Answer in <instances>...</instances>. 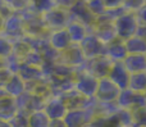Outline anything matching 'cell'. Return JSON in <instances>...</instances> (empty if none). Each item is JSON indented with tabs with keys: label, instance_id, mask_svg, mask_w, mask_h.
<instances>
[{
	"label": "cell",
	"instance_id": "obj_1",
	"mask_svg": "<svg viewBox=\"0 0 146 127\" xmlns=\"http://www.w3.org/2000/svg\"><path fill=\"white\" fill-rule=\"evenodd\" d=\"M113 27L115 32V37L121 41H126L127 39L136 35L139 22L135 13L124 12L119 17L113 21Z\"/></svg>",
	"mask_w": 146,
	"mask_h": 127
},
{
	"label": "cell",
	"instance_id": "obj_2",
	"mask_svg": "<svg viewBox=\"0 0 146 127\" xmlns=\"http://www.w3.org/2000/svg\"><path fill=\"white\" fill-rule=\"evenodd\" d=\"M96 116V100L91 105L82 109H72L68 110L63 122L66 127H87Z\"/></svg>",
	"mask_w": 146,
	"mask_h": 127
},
{
	"label": "cell",
	"instance_id": "obj_3",
	"mask_svg": "<svg viewBox=\"0 0 146 127\" xmlns=\"http://www.w3.org/2000/svg\"><path fill=\"white\" fill-rule=\"evenodd\" d=\"M99 80L91 76L83 69H77L73 76V85H74V90L81 94L82 96L87 98V99H94L98 90Z\"/></svg>",
	"mask_w": 146,
	"mask_h": 127
},
{
	"label": "cell",
	"instance_id": "obj_4",
	"mask_svg": "<svg viewBox=\"0 0 146 127\" xmlns=\"http://www.w3.org/2000/svg\"><path fill=\"white\" fill-rule=\"evenodd\" d=\"M41 18H42V23L48 32L56 31V30H63L68 25L69 21H71L69 19L68 10L59 7L58 4H56V7L54 9L49 10L48 13L41 15Z\"/></svg>",
	"mask_w": 146,
	"mask_h": 127
},
{
	"label": "cell",
	"instance_id": "obj_5",
	"mask_svg": "<svg viewBox=\"0 0 146 127\" xmlns=\"http://www.w3.org/2000/svg\"><path fill=\"white\" fill-rule=\"evenodd\" d=\"M90 32L95 35L104 45H108L117 39L113 27V21L109 17H106L105 14L95 18L94 25L90 27Z\"/></svg>",
	"mask_w": 146,
	"mask_h": 127
},
{
	"label": "cell",
	"instance_id": "obj_6",
	"mask_svg": "<svg viewBox=\"0 0 146 127\" xmlns=\"http://www.w3.org/2000/svg\"><path fill=\"white\" fill-rule=\"evenodd\" d=\"M1 36L13 43L19 39L25 37V30H23V19L19 13H10L8 17L4 18L3 23Z\"/></svg>",
	"mask_w": 146,
	"mask_h": 127
},
{
	"label": "cell",
	"instance_id": "obj_7",
	"mask_svg": "<svg viewBox=\"0 0 146 127\" xmlns=\"http://www.w3.org/2000/svg\"><path fill=\"white\" fill-rule=\"evenodd\" d=\"M114 104H115L117 109L119 110H132L133 108H146L145 94H135L129 89L121 90Z\"/></svg>",
	"mask_w": 146,
	"mask_h": 127
},
{
	"label": "cell",
	"instance_id": "obj_8",
	"mask_svg": "<svg viewBox=\"0 0 146 127\" xmlns=\"http://www.w3.org/2000/svg\"><path fill=\"white\" fill-rule=\"evenodd\" d=\"M69 19L74 21L77 23H81L85 27H87L90 30V27L95 22V17L88 12L87 7H86V0H72V4L69 5L68 9Z\"/></svg>",
	"mask_w": 146,
	"mask_h": 127
},
{
	"label": "cell",
	"instance_id": "obj_9",
	"mask_svg": "<svg viewBox=\"0 0 146 127\" xmlns=\"http://www.w3.org/2000/svg\"><path fill=\"white\" fill-rule=\"evenodd\" d=\"M78 46L82 51L85 61H90V59L105 55V45L91 32H88L85 36V39L78 44Z\"/></svg>",
	"mask_w": 146,
	"mask_h": 127
},
{
	"label": "cell",
	"instance_id": "obj_10",
	"mask_svg": "<svg viewBox=\"0 0 146 127\" xmlns=\"http://www.w3.org/2000/svg\"><path fill=\"white\" fill-rule=\"evenodd\" d=\"M121 90L108 78H100L98 84V90L94 99L99 103V104H114L119 95Z\"/></svg>",
	"mask_w": 146,
	"mask_h": 127
},
{
	"label": "cell",
	"instance_id": "obj_11",
	"mask_svg": "<svg viewBox=\"0 0 146 127\" xmlns=\"http://www.w3.org/2000/svg\"><path fill=\"white\" fill-rule=\"evenodd\" d=\"M111 64H113V62L110 59L106 58L105 55H101V57H98V58L86 61L80 69H83L87 73H90L91 76H94L95 78L100 80V78L108 77Z\"/></svg>",
	"mask_w": 146,
	"mask_h": 127
},
{
	"label": "cell",
	"instance_id": "obj_12",
	"mask_svg": "<svg viewBox=\"0 0 146 127\" xmlns=\"http://www.w3.org/2000/svg\"><path fill=\"white\" fill-rule=\"evenodd\" d=\"M85 58H83V54L81 51L80 46L72 44L69 48H67L64 51L59 53V58L56 63L64 64L67 67H71L73 69H80L81 67L85 63Z\"/></svg>",
	"mask_w": 146,
	"mask_h": 127
},
{
	"label": "cell",
	"instance_id": "obj_13",
	"mask_svg": "<svg viewBox=\"0 0 146 127\" xmlns=\"http://www.w3.org/2000/svg\"><path fill=\"white\" fill-rule=\"evenodd\" d=\"M42 110L46 116L49 117L50 121H56V120H63L66 117L67 112V107L64 105L63 100L59 96H50L49 99H46L44 102V107Z\"/></svg>",
	"mask_w": 146,
	"mask_h": 127
},
{
	"label": "cell",
	"instance_id": "obj_14",
	"mask_svg": "<svg viewBox=\"0 0 146 127\" xmlns=\"http://www.w3.org/2000/svg\"><path fill=\"white\" fill-rule=\"evenodd\" d=\"M59 98L63 100L64 105L67 107L68 110L82 109V108H86V107H88V105H91L94 103V100H95V99H87V98L82 96V95L78 94L74 89L66 92V94H63Z\"/></svg>",
	"mask_w": 146,
	"mask_h": 127
},
{
	"label": "cell",
	"instance_id": "obj_15",
	"mask_svg": "<svg viewBox=\"0 0 146 127\" xmlns=\"http://www.w3.org/2000/svg\"><path fill=\"white\" fill-rule=\"evenodd\" d=\"M108 78L118 87L119 90H124L128 86V80H129V73L126 71L123 67L122 62L118 63H113L110 67V71L108 73Z\"/></svg>",
	"mask_w": 146,
	"mask_h": 127
},
{
	"label": "cell",
	"instance_id": "obj_16",
	"mask_svg": "<svg viewBox=\"0 0 146 127\" xmlns=\"http://www.w3.org/2000/svg\"><path fill=\"white\" fill-rule=\"evenodd\" d=\"M122 64L129 74L146 72V55L144 54H127Z\"/></svg>",
	"mask_w": 146,
	"mask_h": 127
},
{
	"label": "cell",
	"instance_id": "obj_17",
	"mask_svg": "<svg viewBox=\"0 0 146 127\" xmlns=\"http://www.w3.org/2000/svg\"><path fill=\"white\" fill-rule=\"evenodd\" d=\"M48 43L54 50H56L58 53L64 51L67 48L72 45L69 36L67 33L66 28L63 30H56V31H51L48 35Z\"/></svg>",
	"mask_w": 146,
	"mask_h": 127
},
{
	"label": "cell",
	"instance_id": "obj_18",
	"mask_svg": "<svg viewBox=\"0 0 146 127\" xmlns=\"http://www.w3.org/2000/svg\"><path fill=\"white\" fill-rule=\"evenodd\" d=\"M4 90L9 98L17 99L26 92V84L17 73H13L10 78L4 85Z\"/></svg>",
	"mask_w": 146,
	"mask_h": 127
},
{
	"label": "cell",
	"instance_id": "obj_19",
	"mask_svg": "<svg viewBox=\"0 0 146 127\" xmlns=\"http://www.w3.org/2000/svg\"><path fill=\"white\" fill-rule=\"evenodd\" d=\"M127 55V51L124 49L123 41L115 39L114 41H111L110 44L105 45V57L109 58L113 63H118L122 62Z\"/></svg>",
	"mask_w": 146,
	"mask_h": 127
},
{
	"label": "cell",
	"instance_id": "obj_20",
	"mask_svg": "<svg viewBox=\"0 0 146 127\" xmlns=\"http://www.w3.org/2000/svg\"><path fill=\"white\" fill-rule=\"evenodd\" d=\"M17 74L25 81V84H32V82H37L44 80L40 67L26 66V64H22V63H21L19 68H18Z\"/></svg>",
	"mask_w": 146,
	"mask_h": 127
},
{
	"label": "cell",
	"instance_id": "obj_21",
	"mask_svg": "<svg viewBox=\"0 0 146 127\" xmlns=\"http://www.w3.org/2000/svg\"><path fill=\"white\" fill-rule=\"evenodd\" d=\"M66 31L69 36L71 43L76 44V45H78V44L85 39V36L90 32V30H88L87 27H85V26L81 25V23L74 22V21H69L68 25L66 26Z\"/></svg>",
	"mask_w": 146,
	"mask_h": 127
},
{
	"label": "cell",
	"instance_id": "obj_22",
	"mask_svg": "<svg viewBox=\"0 0 146 127\" xmlns=\"http://www.w3.org/2000/svg\"><path fill=\"white\" fill-rule=\"evenodd\" d=\"M18 112L15 100L13 98H4L0 100V121L4 122H9L13 117L15 116V113Z\"/></svg>",
	"mask_w": 146,
	"mask_h": 127
},
{
	"label": "cell",
	"instance_id": "obj_23",
	"mask_svg": "<svg viewBox=\"0 0 146 127\" xmlns=\"http://www.w3.org/2000/svg\"><path fill=\"white\" fill-rule=\"evenodd\" d=\"M123 45L127 54H144L146 55V39L144 37L135 35L123 41Z\"/></svg>",
	"mask_w": 146,
	"mask_h": 127
},
{
	"label": "cell",
	"instance_id": "obj_24",
	"mask_svg": "<svg viewBox=\"0 0 146 127\" xmlns=\"http://www.w3.org/2000/svg\"><path fill=\"white\" fill-rule=\"evenodd\" d=\"M127 89H129L131 91H133L135 94H145V90H146V72L129 74L128 86H127Z\"/></svg>",
	"mask_w": 146,
	"mask_h": 127
},
{
	"label": "cell",
	"instance_id": "obj_25",
	"mask_svg": "<svg viewBox=\"0 0 146 127\" xmlns=\"http://www.w3.org/2000/svg\"><path fill=\"white\" fill-rule=\"evenodd\" d=\"M56 7V0H38V1H30L27 9L35 14L42 15L48 13L49 10L54 9Z\"/></svg>",
	"mask_w": 146,
	"mask_h": 127
},
{
	"label": "cell",
	"instance_id": "obj_26",
	"mask_svg": "<svg viewBox=\"0 0 146 127\" xmlns=\"http://www.w3.org/2000/svg\"><path fill=\"white\" fill-rule=\"evenodd\" d=\"M28 127H49L50 120L44 110H35L28 114Z\"/></svg>",
	"mask_w": 146,
	"mask_h": 127
},
{
	"label": "cell",
	"instance_id": "obj_27",
	"mask_svg": "<svg viewBox=\"0 0 146 127\" xmlns=\"http://www.w3.org/2000/svg\"><path fill=\"white\" fill-rule=\"evenodd\" d=\"M86 7H87L88 12L95 18L101 17V15L105 13V8H104L103 0H86Z\"/></svg>",
	"mask_w": 146,
	"mask_h": 127
},
{
	"label": "cell",
	"instance_id": "obj_28",
	"mask_svg": "<svg viewBox=\"0 0 146 127\" xmlns=\"http://www.w3.org/2000/svg\"><path fill=\"white\" fill-rule=\"evenodd\" d=\"M27 0H4L5 7L12 13H22L28 8Z\"/></svg>",
	"mask_w": 146,
	"mask_h": 127
},
{
	"label": "cell",
	"instance_id": "obj_29",
	"mask_svg": "<svg viewBox=\"0 0 146 127\" xmlns=\"http://www.w3.org/2000/svg\"><path fill=\"white\" fill-rule=\"evenodd\" d=\"M22 64H26V66H32V67H41V64L44 63V59L37 51L31 50L30 53H27V55L22 59L21 62Z\"/></svg>",
	"mask_w": 146,
	"mask_h": 127
},
{
	"label": "cell",
	"instance_id": "obj_30",
	"mask_svg": "<svg viewBox=\"0 0 146 127\" xmlns=\"http://www.w3.org/2000/svg\"><path fill=\"white\" fill-rule=\"evenodd\" d=\"M28 113L18 110L15 116L9 121L10 127H28Z\"/></svg>",
	"mask_w": 146,
	"mask_h": 127
},
{
	"label": "cell",
	"instance_id": "obj_31",
	"mask_svg": "<svg viewBox=\"0 0 146 127\" xmlns=\"http://www.w3.org/2000/svg\"><path fill=\"white\" fill-rule=\"evenodd\" d=\"M12 55V43L0 35V61L4 62Z\"/></svg>",
	"mask_w": 146,
	"mask_h": 127
},
{
	"label": "cell",
	"instance_id": "obj_32",
	"mask_svg": "<svg viewBox=\"0 0 146 127\" xmlns=\"http://www.w3.org/2000/svg\"><path fill=\"white\" fill-rule=\"evenodd\" d=\"M146 4L145 0H140V1H135V0H124L122 1V7H123L124 12L129 13H136L141 7Z\"/></svg>",
	"mask_w": 146,
	"mask_h": 127
},
{
	"label": "cell",
	"instance_id": "obj_33",
	"mask_svg": "<svg viewBox=\"0 0 146 127\" xmlns=\"http://www.w3.org/2000/svg\"><path fill=\"white\" fill-rule=\"evenodd\" d=\"M12 74L13 73L7 68V67L3 66L1 68H0V87H4V85L7 84V81L10 78Z\"/></svg>",
	"mask_w": 146,
	"mask_h": 127
},
{
	"label": "cell",
	"instance_id": "obj_34",
	"mask_svg": "<svg viewBox=\"0 0 146 127\" xmlns=\"http://www.w3.org/2000/svg\"><path fill=\"white\" fill-rule=\"evenodd\" d=\"M105 10H113L122 7V0H103Z\"/></svg>",
	"mask_w": 146,
	"mask_h": 127
},
{
	"label": "cell",
	"instance_id": "obj_35",
	"mask_svg": "<svg viewBox=\"0 0 146 127\" xmlns=\"http://www.w3.org/2000/svg\"><path fill=\"white\" fill-rule=\"evenodd\" d=\"M49 127H66L63 120H56V121H50V125Z\"/></svg>",
	"mask_w": 146,
	"mask_h": 127
},
{
	"label": "cell",
	"instance_id": "obj_36",
	"mask_svg": "<svg viewBox=\"0 0 146 127\" xmlns=\"http://www.w3.org/2000/svg\"><path fill=\"white\" fill-rule=\"evenodd\" d=\"M7 96H8V95H7V92H5L4 87H0V100L4 99V98H7Z\"/></svg>",
	"mask_w": 146,
	"mask_h": 127
},
{
	"label": "cell",
	"instance_id": "obj_37",
	"mask_svg": "<svg viewBox=\"0 0 146 127\" xmlns=\"http://www.w3.org/2000/svg\"><path fill=\"white\" fill-rule=\"evenodd\" d=\"M0 127H10L9 122H4V121H0Z\"/></svg>",
	"mask_w": 146,
	"mask_h": 127
},
{
	"label": "cell",
	"instance_id": "obj_38",
	"mask_svg": "<svg viewBox=\"0 0 146 127\" xmlns=\"http://www.w3.org/2000/svg\"><path fill=\"white\" fill-rule=\"evenodd\" d=\"M3 23H4V18L0 15V35H1V31H3Z\"/></svg>",
	"mask_w": 146,
	"mask_h": 127
},
{
	"label": "cell",
	"instance_id": "obj_39",
	"mask_svg": "<svg viewBox=\"0 0 146 127\" xmlns=\"http://www.w3.org/2000/svg\"><path fill=\"white\" fill-rule=\"evenodd\" d=\"M3 66H4V62H3V61H0V68H1Z\"/></svg>",
	"mask_w": 146,
	"mask_h": 127
},
{
	"label": "cell",
	"instance_id": "obj_40",
	"mask_svg": "<svg viewBox=\"0 0 146 127\" xmlns=\"http://www.w3.org/2000/svg\"><path fill=\"white\" fill-rule=\"evenodd\" d=\"M129 127H131V126H129Z\"/></svg>",
	"mask_w": 146,
	"mask_h": 127
}]
</instances>
